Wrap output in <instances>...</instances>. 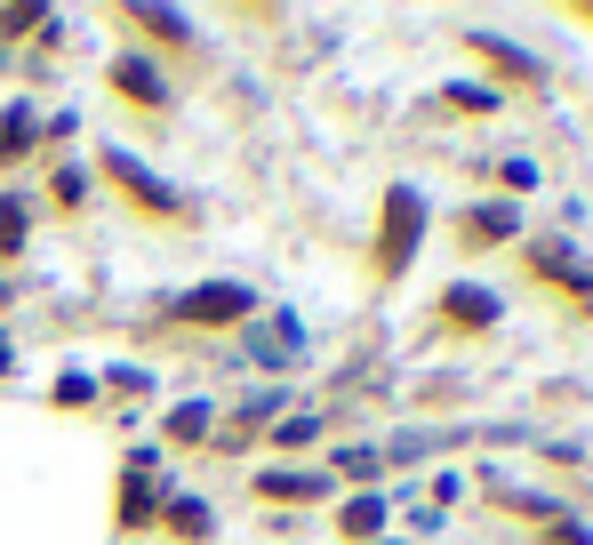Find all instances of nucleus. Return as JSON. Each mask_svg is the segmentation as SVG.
Returning <instances> with one entry per match:
<instances>
[{"mask_svg":"<svg viewBox=\"0 0 593 545\" xmlns=\"http://www.w3.org/2000/svg\"><path fill=\"white\" fill-rule=\"evenodd\" d=\"M417 225H426V200H417L409 185H393V200H386V241H377V265H386V272H401L417 257Z\"/></svg>","mask_w":593,"mask_h":545,"instance_id":"nucleus-1","label":"nucleus"},{"mask_svg":"<svg viewBox=\"0 0 593 545\" xmlns=\"http://www.w3.org/2000/svg\"><path fill=\"white\" fill-rule=\"evenodd\" d=\"M249 305H257V297L241 289V281H201V289L177 305V313H185V321H241Z\"/></svg>","mask_w":593,"mask_h":545,"instance_id":"nucleus-2","label":"nucleus"},{"mask_svg":"<svg viewBox=\"0 0 593 545\" xmlns=\"http://www.w3.org/2000/svg\"><path fill=\"white\" fill-rule=\"evenodd\" d=\"M104 168H113V177H121V185H129L136 200H145V209H185V200H177V193H168L161 177H145V168H136L129 153H113V161H104Z\"/></svg>","mask_w":593,"mask_h":545,"instance_id":"nucleus-3","label":"nucleus"},{"mask_svg":"<svg viewBox=\"0 0 593 545\" xmlns=\"http://www.w3.org/2000/svg\"><path fill=\"white\" fill-rule=\"evenodd\" d=\"M449 321H466V329L498 321V297H490V289H449Z\"/></svg>","mask_w":593,"mask_h":545,"instance_id":"nucleus-4","label":"nucleus"},{"mask_svg":"<svg viewBox=\"0 0 593 545\" xmlns=\"http://www.w3.org/2000/svg\"><path fill=\"white\" fill-rule=\"evenodd\" d=\"M113 81H121L129 96H145V105H161V73H153V64H136V56H121V64H113Z\"/></svg>","mask_w":593,"mask_h":545,"instance_id":"nucleus-5","label":"nucleus"},{"mask_svg":"<svg viewBox=\"0 0 593 545\" xmlns=\"http://www.w3.org/2000/svg\"><path fill=\"white\" fill-rule=\"evenodd\" d=\"M257 490H265V497H321L329 482H321V473H265Z\"/></svg>","mask_w":593,"mask_h":545,"instance_id":"nucleus-6","label":"nucleus"},{"mask_svg":"<svg viewBox=\"0 0 593 545\" xmlns=\"http://www.w3.org/2000/svg\"><path fill=\"white\" fill-rule=\"evenodd\" d=\"M377 522H386V497H354V505H345V529H354V537H369Z\"/></svg>","mask_w":593,"mask_h":545,"instance_id":"nucleus-7","label":"nucleus"},{"mask_svg":"<svg viewBox=\"0 0 593 545\" xmlns=\"http://www.w3.org/2000/svg\"><path fill=\"white\" fill-rule=\"evenodd\" d=\"M168 433H177V441H201V433H208V401H185L177 418H168Z\"/></svg>","mask_w":593,"mask_h":545,"instance_id":"nucleus-8","label":"nucleus"},{"mask_svg":"<svg viewBox=\"0 0 593 545\" xmlns=\"http://www.w3.org/2000/svg\"><path fill=\"white\" fill-rule=\"evenodd\" d=\"M513 233V209H473V241H505Z\"/></svg>","mask_w":593,"mask_h":545,"instance_id":"nucleus-9","label":"nucleus"},{"mask_svg":"<svg viewBox=\"0 0 593 545\" xmlns=\"http://www.w3.org/2000/svg\"><path fill=\"white\" fill-rule=\"evenodd\" d=\"M24 241V209H17V200H0V257H9Z\"/></svg>","mask_w":593,"mask_h":545,"instance_id":"nucleus-10","label":"nucleus"},{"mask_svg":"<svg viewBox=\"0 0 593 545\" xmlns=\"http://www.w3.org/2000/svg\"><path fill=\"white\" fill-rule=\"evenodd\" d=\"M136 24H145V32H168V41H185V17H168V9H136Z\"/></svg>","mask_w":593,"mask_h":545,"instance_id":"nucleus-11","label":"nucleus"},{"mask_svg":"<svg viewBox=\"0 0 593 545\" xmlns=\"http://www.w3.org/2000/svg\"><path fill=\"white\" fill-rule=\"evenodd\" d=\"M32 24H49V9H9L0 17V32H32Z\"/></svg>","mask_w":593,"mask_h":545,"instance_id":"nucleus-12","label":"nucleus"},{"mask_svg":"<svg viewBox=\"0 0 593 545\" xmlns=\"http://www.w3.org/2000/svg\"><path fill=\"white\" fill-rule=\"evenodd\" d=\"M24 136H32V121H24V113H0V145H24Z\"/></svg>","mask_w":593,"mask_h":545,"instance_id":"nucleus-13","label":"nucleus"}]
</instances>
